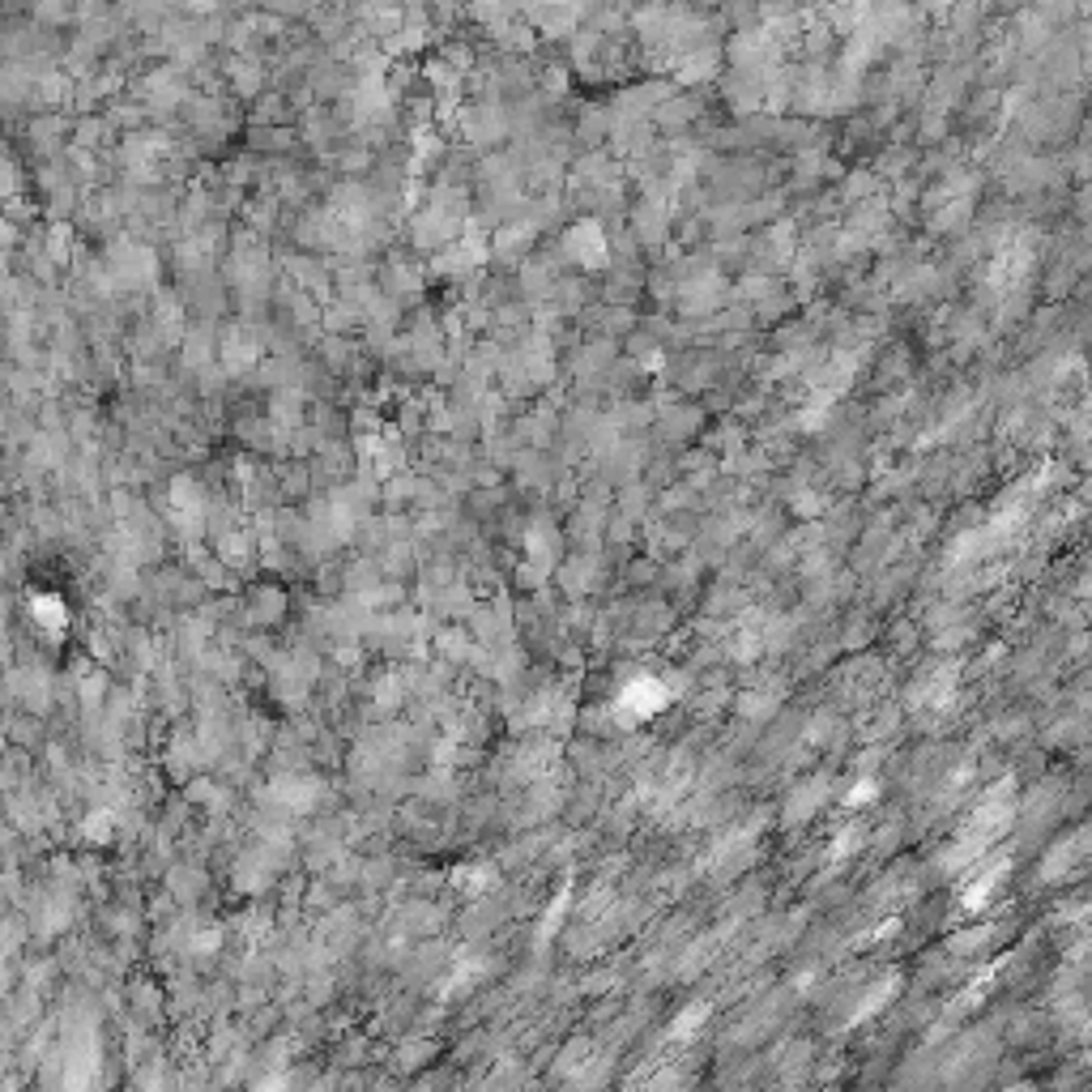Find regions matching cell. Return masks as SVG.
Here are the masks:
<instances>
[{"label":"cell","instance_id":"1","mask_svg":"<svg viewBox=\"0 0 1092 1092\" xmlns=\"http://www.w3.org/2000/svg\"><path fill=\"white\" fill-rule=\"evenodd\" d=\"M567 256L580 261V265H589V269L606 261V239H602L597 222H576V226L567 231Z\"/></svg>","mask_w":1092,"mask_h":1092},{"label":"cell","instance_id":"2","mask_svg":"<svg viewBox=\"0 0 1092 1092\" xmlns=\"http://www.w3.org/2000/svg\"><path fill=\"white\" fill-rule=\"evenodd\" d=\"M222 355H226V367H244V364H252L256 359V346H252V338L248 334H231L226 338V346H222Z\"/></svg>","mask_w":1092,"mask_h":1092},{"label":"cell","instance_id":"3","mask_svg":"<svg viewBox=\"0 0 1092 1092\" xmlns=\"http://www.w3.org/2000/svg\"><path fill=\"white\" fill-rule=\"evenodd\" d=\"M188 9H196V13H213V9H218V0H188Z\"/></svg>","mask_w":1092,"mask_h":1092}]
</instances>
